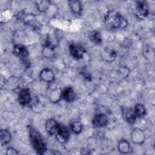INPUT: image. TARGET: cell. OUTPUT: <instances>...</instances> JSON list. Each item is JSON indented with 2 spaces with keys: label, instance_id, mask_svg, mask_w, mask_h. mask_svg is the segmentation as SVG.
<instances>
[{
  "label": "cell",
  "instance_id": "obj_1",
  "mask_svg": "<svg viewBox=\"0 0 155 155\" xmlns=\"http://www.w3.org/2000/svg\"><path fill=\"white\" fill-rule=\"evenodd\" d=\"M28 131L30 143L36 154H45L47 151V146L39 131L31 125L28 126Z\"/></svg>",
  "mask_w": 155,
  "mask_h": 155
},
{
  "label": "cell",
  "instance_id": "obj_2",
  "mask_svg": "<svg viewBox=\"0 0 155 155\" xmlns=\"http://www.w3.org/2000/svg\"><path fill=\"white\" fill-rule=\"evenodd\" d=\"M104 22L110 29H123L128 24L127 21L117 11L110 10L105 15Z\"/></svg>",
  "mask_w": 155,
  "mask_h": 155
},
{
  "label": "cell",
  "instance_id": "obj_3",
  "mask_svg": "<svg viewBox=\"0 0 155 155\" xmlns=\"http://www.w3.org/2000/svg\"><path fill=\"white\" fill-rule=\"evenodd\" d=\"M13 53L19 58L23 66L28 68L30 67V54L27 47L22 44H15L13 47Z\"/></svg>",
  "mask_w": 155,
  "mask_h": 155
},
{
  "label": "cell",
  "instance_id": "obj_4",
  "mask_svg": "<svg viewBox=\"0 0 155 155\" xmlns=\"http://www.w3.org/2000/svg\"><path fill=\"white\" fill-rule=\"evenodd\" d=\"M135 16L139 19H143L149 15V8L146 2L139 1L136 2L134 8Z\"/></svg>",
  "mask_w": 155,
  "mask_h": 155
},
{
  "label": "cell",
  "instance_id": "obj_5",
  "mask_svg": "<svg viewBox=\"0 0 155 155\" xmlns=\"http://www.w3.org/2000/svg\"><path fill=\"white\" fill-rule=\"evenodd\" d=\"M70 55L75 59L79 60L83 58L86 53L85 49L81 45L76 43H71L68 46Z\"/></svg>",
  "mask_w": 155,
  "mask_h": 155
},
{
  "label": "cell",
  "instance_id": "obj_6",
  "mask_svg": "<svg viewBox=\"0 0 155 155\" xmlns=\"http://www.w3.org/2000/svg\"><path fill=\"white\" fill-rule=\"evenodd\" d=\"M18 101L22 107H26L30 104L32 101V97L29 88H24L19 91L18 96Z\"/></svg>",
  "mask_w": 155,
  "mask_h": 155
},
{
  "label": "cell",
  "instance_id": "obj_7",
  "mask_svg": "<svg viewBox=\"0 0 155 155\" xmlns=\"http://www.w3.org/2000/svg\"><path fill=\"white\" fill-rule=\"evenodd\" d=\"M109 123L108 116L104 113L96 114L92 119L91 124L94 128H102L108 125Z\"/></svg>",
  "mask_w": 155,
  "mask_h": 155
},
{
  "label": "cell",
  "instance_id": "obj_8",
  "mask_svg": "<svg viewBox=\"0 0 155 155\" xmlns=\"http://www.w3.org/2000/svg\"><path fill=\"white\" fill-rule=\"evenodd\" d=\"M70 132L68 127L60 124L58 133L55 136L57 140L61 143H67L70 138Z\"/></svg>",
  "mask_w": 155,
  "mask_h": 155
},
{
  "label": "cell",
  "instance_id": "obj_9",
  "mask_svg": "<svg viewBox=\"0 0 155 155\" xmlns=\"http://www.w3.org/2000/svg\"><path fill=\"white\" fill-rule=\"evenodd\" d=\"M60 38L61 37L59 35H58L56 32L52 35L47 34L45 41L44 47L54 50V49L59 46L61 40Z\"/></svg>",
  "mask_w": 155,
  "mask_h": 155
},
{
  "label": "cell",
  "instance_id": "obj_10",
  "mask_svg": "<svg viewBox=\"0 0 155 155\" xmlns=\"http://www.w3.org/2000/svg\"><path fill=\"white\" fill-rule=\"evenodd\" d=\"M130 140L134 144L141 145L145 140V135L140 128H136L130 133Z\"/></svg>",
  "mask_w": 155,
  "mask_h": 155
},
{
  "label": "cell",
  "instance_id": "obj_11",
  "mask_svg": "<svg viewBox=\"0 0 155 155\" xmlns=\"http://www.w3.org/2000/svg\"><path fill=\"white\" fill-rule=\"evenodd\" d=\"M121 113L124 120L130 124H134L136 122L137 117L135 114L134 109L129 107H122Z\"/></svg>",
  "mask_w": 155,
  "mask_h": 155
},
{
  "label": "cell",
  "instance_id": "obj_12",
  "mask_svg": "<svg viewBox=\"0 0 155 155\" xmlns=\"http://www.w3.org/2000/svg\"><path fill=\"white\" fill-rule=\"evenodd\" d=\"M60 124L54 119H48L45 124V130L50 136H54L56 135Z\"/></svg>",
  "mask_w": 155,
  "mask_h": 155
},
{
  "label": "cell",
  "instance_id": "obj_13",
  "mask_svg": "<svg viewBox=\"0 0 155 155\" xmlns=\"http://www.w3.org/2000/svg\"><path fill=\"white\" fill-rule=\"evenodd\" d=\"M61 99L67 102H72L76 99V93L72 87H65L61 91Z\"/></svg>",
  "mask_w": 155,
  "mask_h": 155
},
{
  "label": "cell",
  "instance_id": "obj_14",
  "mask_svg": "<svg viewBox=\"0 0 155 155\" xmlns=\"http://www.w3.org/2000/svg\"><path fill=\"white\" fill-rule=\"evenodd\" d=\"M39 79L41 81L44 82L50 83L54 81V74L53 70L49 68H43L39 75Z\"/></svg>",
  "mask_w": 155,
  "mask_h": 155
},
{
  "label": "cell",
  "instance_id": "obj_15",
  "mask_svg": "<svg viewBox=\"0 0 155 155\" xmlns=\"http://www.w3.org/2000/svg\"><path fill=\"white\" fill-rule=\"evenodd\" d=\"M69 8L71 13L76 16H80L82 12V5L78 0H70L68 1Z\"/></svg>",
  "mask_w": 155,
  "mask_h": 155
},
{
  "label": "cell",
  "instance_id": "obj_16",
  "mask_svg": "<svg viewBox=\"0 0 155 155\" xmlns=\"http://www.w3.org/2000/svg\"><path fill=\"white\" fill-rule=\"evenodd\" d=\"M101 56L102 58L106 62H111L116 59L117 53L114 50L106 48L102 50Z\"/></svg>",
  "mask_w": 155,
  "mask_h": 155
},
{
  "label": "cell",
  "instance_id": "obj_17",
  "mask_svg": "<svg viewBox=\"0 0 155 155\" xmlns=\"http://www.w3.org/2000/svg\"><path fill=\"white\" fill-rule=\"evenodd\" d=\"M12 139L11 133L7 129H2L0 131V141L1 146L8 144Z\"/></svg>",
  "mask_w": 155,
  "mask_h": 155
},
{
  "label": "cell",
  "instance_id": "obj_18",
  "mask_svg": "<svg viewBox=\"0 0 155 155\" xmlns=\"http://www.w3.org/2000/svg\"><path fill=\"white\" fill-rule=\"evenodd\" d=\"M88 38L91 42L96 45H101L102 42V36L98 30H94L91 31L88 34Z\"/></svg>",
  "mask_w": 155,
  "mask_h": 155
},
{
  "label": "cell",
  "instance_id": "obj_19",
  "mask_svg": "<svg viewBox=\"0 0 155 155\" xmlns=\"http://www.w3.org/2000/svg\"><path fill=\"white\" fill-rule=\"evenodd\" d=\"M117 148L121 154H127L131 151V146L130 143L125 139H121L119 141Z\"/></svg>",
  "mask_w": 155,
  "mask_h": 155
},
{
  "label": "cell",
  "instance_id": "obj_20",
  "mask_svg": "<svg viewBox=\"0 0 155 155\" xmlns=\"http://www.w3.org/2000/svg\"><path fill=\"white\" fill-rule=\"evenodd\" d=\"M61 91L62 90L58 88L53 89L49 93L50 100L54 103L59 102L61 99Z\"/></svg>",
  "mask_w": 155,
  "mask_h": 155
},
{
  "label": "cell",
  "instance_id": "obj_21",
  "mask_svg": "<svg viewBox=\"0 0 155 155\" xmlns=\"http://www.w3.org/2000/svg\"><path fill=\"white\" fill-rule=\"evenodd\" d=\"M36 7L38 10L42 13L46 12L51 6V4L50 1L44 0V1H39L36 2Z\"/></svg>",
  "mask_w": 155,
  "mask_h": 155
},
{
  "label": "cell",
  "instance_id": "obj_22",
  "mask_svg": "<svg viewBox=\"0 0 155 155\" xmlns=\"http://www.w3.org/2000/svg\"><path fill=\"white\" fill-rule=\"evenodd\" d=\"M143 55L145 58V59L148 60V61H153L154 59V49L150 45H145L143 48Z\"/></svg>",
  "mask_w": 155,
  "mask_h": 155
},
{
  "label": "cell",
  "instance_id": "obj_23",
  "mask_svg": "<svg viewBox=\"0 0 155 155\" xmlns=\"http://www.w3.org/2000/svg\"><path fill=\"white\" fill-rule=\"evenodd\" d=\"M70 128L73 133L78 134L81 133L83 130V124L80 121H72L70 124Z\"/></svg>",
  "mask_w": 155,
  "mask_h": 155
},
{
  "label": "cell",
  "instance_id": "obj_24",
  "mask_svg": "<svg viewBox=\"0 0 155 155\" xmlns=\"http://www.w3.org/2000/svg\"><path fill=\"white\" fill-rule=\"evenodd\" d=\"M134 111L136 117L139 118L144 117L147 114L145 107L141 104H137L134 107Z\"/></svg>",
  "mask_w": 155,
  "mask_h": 155
},
{
  "label": "cell",
  "instance_id": "obj_25",
  "mask_svg": "<svg viewBox=\"0 0 155 155\" xmlns=\"http://www.w3.org/2000/svg\"><path fill=\"white\" fill-rule=\"evenodd\" d=\"M5 153L7 155H15V154H18L19 153L15 148L13 147H8L7 148Z\"/></svg>",
  "mask_w": 155,
  "mask_h": 155
}]
</instances>
